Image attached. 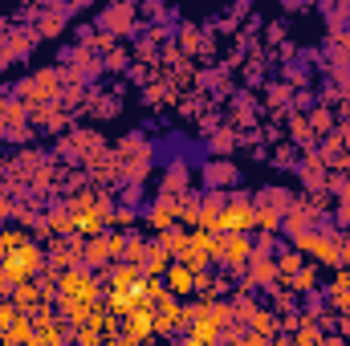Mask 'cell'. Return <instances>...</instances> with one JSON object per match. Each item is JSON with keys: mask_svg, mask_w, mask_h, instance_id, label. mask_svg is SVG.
Instances as JSON below:
<instances>
[{"mask_svg": "<svg viewBox=\"0 0 350 346\" xmlns=\"http://www.w3.org/2000/svg\"><path fill=\"white\" fill-rule=\"evenodd\" d=\"M12 306H16V314H29V318H33V314H37L41 306H49V302H45L41 285L29 281V285H16V289H12Z\"/></svg>", "mask_w": 350, "mask_h": 346, "instance_id": "cell-14", "label": "cell"}, {"mask_svg": "<svg viewBox=\"0 0 350 346\" xmlns=\"http://www.w3.org/2000/svg\"><path fill=\"white\" fill-rule=\"evenodd\" d=\"M175 346H196V343H187V338H179V343H175Z\"/></svg>", "mask_w": 350, "mask_h": 346, "instance_id": "cell-40", "label": "cell"}, {"mask_svg": "<svg viewBox=\"0 0 350 346\" xmlns=\"http://www.w3.org/2000/svg\"><path fill=\"white\" fill-rule=\"evenodd\" d=\"M66 343H70V326H66L62 318H53L49 326H41V330L33 334L29 346H66Z\"/></svg>", "mask_w": 350, "mask_h": 346, "instance_id": "cell-19", "label": "cell"}, {"mask_svg": "<svg viewBox=\"0 0 350 346\" xmlns=\"http://www.w3.org/2000/svg\"><path fill=\"white\" fill-rule=\"evenodd\" d=\"M102 281H98V273H90V269H66V273H57V297H66V302H78V306H102Z\"/></svg>", "mask_w": 350, "mask_h": 346, "instance_id": "cell-3", "label": "cell"}, {"mask_svg": "<svg viewBox=\"0 0 350 346\" xmlns=\"http://www.w3.org/2000/svg\"><path fill=\"white\" fill-rule=\"evenodd\" d=\"M33 334H37L33 318H29V314H16V318H12V326L4 330V343H8V346H29V343H33Z\"/></svg>", "mask_w": 350, "mask_h": 346, "instance_id": "cell-20", "label": "cell"}, {"mask_svg": "<svg viewBox=\"0 0 350 346\" xmlns=\"http://www.w3.org/2000/svg\"><path fill=\"white\" fill-rule=\"evenodd\" d=\"M245 273L249 277H245L241 289H269L273 293V285H277V265H273V257H253Z\"/></svg>", "mask_w": 350, "mask_h": 346, "instance_id": "cell-11", "label": "cell"}, {"mask_svg": "<svg viewBox=\"0 0 350 346\" xmlns=\"http://www.w3.org/2000/svg\"><path fill=\"white\" fill-rule=\"evenodd\" d=\"M147 277H143V269L139 265H126V261H114L110 269H106V277H102V289H139Z\"/></svg>", "mask_w": 350, "mask_h": 346, "instance_id": "cell-9", "label": "cell"}, {"mask_svg": "<svg viewBox=\"0 0 350 346\" xmlns=\"http://www.w3.org/2000/svg\"><path fill=\"white\" fill-rule=\"evenodd\" d=\"M277 285H281V281H277ZM293 310H297V293H293L289 285H281V289H277V297H273V314H281V318H285V314H293Z\"/></svg>", "mask_w": 350, "mask_h": 346, "instance_id": "cell-29", "label": "cell"}, {"mask_svg": "<svg viewBox=\"0 0 350 346\" xmlns=\"http://www.w3.org/2000/svg\"><path fill=\"white\" fill-rule=\"evenodd\" d=\"M249 330H253V334H261V338H269V343H273V338L281 334V322H277V314H273V310H261V306H257V314L249 318Z\"/></svg>", "mask_w": 350, "mask_h": 346, "instance_id": "cell-22", "label": "cell"}, {"mask_svg": "<svg viewBox=\"0 0 350 346\" xmlns=\"http://www.w3.org/2000/svg\"><path fill=\"white\" fill-rule=\"evenodd\" d=\"M187 237H191V232H183V228H172V232H159V245H163V249H167L175 261H179L183 253H187Z\"/></svg>", "mask_w": 350, "mask_h": 346, "instance_id": "cell-27", "label": "cell"}, {"mask_svg": "<svg viewBox=\"0 0 350 346\" xmlns=\"http://www.w3.org/2000/svg\"><path fill=\"white\" fill-rule=\"evenodd\" d=\"M187 330V314H183V302L175 297H163L155 306V338H175Z\"/></svg>", "mask_w": 350, "mask_h": 346, "instance_id": "cell-6", "label": "cell"}, {"mask_svg": "<svg viewBox=\"0 0 350 346\" xmlns=\"http://www.w3.org/2000/svg\"><path fill=\"white\" fill-rule=\"evenodd\" d=\"M326 302H330V310H334L338 318H350V289L334 293V297H326Z\"/></svg>", "mask_w": 350, "mask_h": 346, "instance_id": "cell-33", "label": "cell"}, {"mask_svg": "<svg viewBox=\"0 0 350 346\" xmlns=\"http://www.w3.org/2000/svg\"><path fill=\"white\" fill-rule=\"evenodd\" d=\"M273 346H293V338H273Z\"/></svg>", "mask_w": 350, "mask_h": 346, "instance_id": "cell-38", "label": "cell"}, {"mask_svg": "<svg viewBox=\"0 0 350 346\" xmlns=\"http://www.w3.org/2000/svg\"><path fill=\"white\" fill-rule=\"evenodd\" d=\"M342 289H350V269H347V265L326 281V297H334V293H342Z\"/></svg>", "mask_w": 350, "mask_h": 346, "instance_id": "cell-30", "label": "cell"}, {"mask_svg": "<svg viewBox=\"0 0 350 346\" xmlns=\"http://www.w3.org/2000/svg\"><path fill=\"white\" fill-rule=\"evenodd\" d=\"M224 204H228V191H208V196H200V232H216V220H220V212H224ZM220 237V232H216Z\"/></svg>", "mask_w": 350, "mask_h": 346, "instance_id": "cell-12", "label": "cell"}, {"mask_svg": "<svg viewBox=\"0 0 350 346\" xmlns=\"http://www.w3.org/2000/svg\"><path fill=\"white\" fill-rule=\"evenodd\" d=\"M241 346H273L269 343V338H261V334H253V330H249V334H245V343Z\"/></svg>", "mask_w": 350, "mask_h": 346, "instance_id": "cell-36", "label": "cell"}, {"mask_svg": "<svg viewBox=\"0 0 350 346\" xmlns=\"http://www.w3.org/2000/svg\"><path fill=\"white\" fill-rule=\"evenodd\" d=\"M126 237H131V232H122V228L106 232V241H110V257L114 261H122V253H126Z\"/></svg>", "mask_w": 350, "mask_h": 346, "instance_id": "cell-31", "label": "cell"}, {"mask_svg": "<svg viewBox=\"0 0 350 346\" xmlns=\"http://www.w3.org/2000/svg\"><path fill=\"white\" fill-rule=\"evenodd\" d=\"M281 285H289L293 293H306V297H310V293H314V289L322 285V277H318V265L310 261V265H306V269H301V273H297L293 281H281Z\"/></svg>", "mask_w": 350, "mask_h": 346, "instance_id": "cell-24", "label": "cell"}, {"mask_svg": "<svg viewBox=\"0 0 350 346\" xmlns=\"http://www.w3.org/2000/svg\"><path fill=\"white\" fill-rule=\"evenodd\" d=\"M289 245H293L301 257H310L318 269H322V265L342 269V232H334V228H310V232H297V237H289Z\"/></svg>", "mask_w": 350, "mask_h": 346, "instance_id": "cell-2", "label": "cell"}, {"mask_svg": "<svg viewBox=\"0 0 350 346\" xmlns=\"http://www.w3.org/2000/svg\"><path fill=\"white\" fill-rule=\"evenodd\" d=\"M12 318H16V306H12L8 297H0V334L12 326Z\"/></svg>", "mask_w": 350, "mask_h": 346, "instance_id": "cell-34", "label": "cell"}, {"mask_svg": "<svg viewBox=\"0 0 350 346\" xmlns=\"http://www.w3.org/2000/svg\"><path fill=\"white\" fill-rule=\"evenodd\" d=\"M273 265H277V281H293V277L306 269V257L289 245V249H281V253L273 257Z\"/></svg>", "mask_w": 350, "mask_h": 346, "instance_id": "cell-18", "label": "cell"}, {"mask_svg": "<svg viewBox=\"0 0 350 346\" xmlns=\"http://www.w3.org/2000/svg\"><path fill=\"white\" fill-rule=\"evenodd\" d=\"M163 285H167V293H172L175 302H183V297H196V273H191L183 261H172V269L163 273Z\"/></svg>", "mask_w": 350, "mask_h": 346, "instance_id": "cell-10", "label": "cell"}, {"mask_svg": "<svg viewBox=\"0 0 350 346\" xmlns=\"http://www.w3.org/2000/svg\"><path fill=\"white\" fill-rule=\"evenodd\" d=\"M183 338H187V343H196V346H220V343H224V330H220V326H212L208 318H200V322H191V326L183 330Z\"/></svg>", "mask_w": 350, "mask_h": 346, "instance_id": "cell-16", "label": "cell"}, {"mask_svg": "<svg viewBox=\"0 0 350 346\" xmlns=\"http://www.w3.org/2000/svg\"><path fill=\"white\" fill-rule=\"evenodd\" d=\"M322 343H326V330L301 310V314H297V330H293V346H322Z\"/></svg>", "mask_w": 350, "mask_h": 346, "instance_id": "cell-17", "label": "cell"}, {"mask_svg": "<svg viewBox=\"0 0 350 346\" xmlns=\"http://www.w3.org/2000/svg\"><path fill=\"white\" fill-rule=\"evenodd\" d=\"M172 261L175 257L159 245V241H151V253H147V261H143V277H147V281H163V273L172 269Z\"/></svg>", "mask_w": 350, "mask_h": 346, "instance_id": "cell-15", "label": "cell"}, {"mask_svg": "<svg viewBox=\"0 0 350 346\" xmlns=\"http://www.w3.org/2000/svg\"><path fill=\"white\" fill-rule=\"evenodd\" d=\"M187 183H191L187 163H172V168L163 172V196H187Z\"/></svg>", "mask_w": 350, "mask_h": 346, "instance_id": "cell-21", "label": "cell"}, {"mask_svg": "<svg viewBox=\"0 0 350 346\" xmlns=\"http://www.w3.org/2000/svg\"><path fill=\"white\" fill-rule=\"evenodd\" d=\"M347 269H350V261H347Z\"/></svg>", "mask_w": 350, "mask_h": 346, "instance_id": "cell-44", "label": "cell"}, {"mask_svg": "<svg viewBox=\"0 0 350 346\" xmlns=\"http://www.w3.org/2000/svg\"><path fill=\"white\" fill-rule=\"evenodd\" d=\"M118 343H122V338H106V343H102V346H118Z\"/></svg>", "mask_w": 350, "mask_h": 346, "instance_id": "cell-39", "label": "cell"}, {"mask_svg": "<svg viewBox=\"0 0 350 346\" xmlns=\"http://www.w3.org/2000/svg\"><path fill=\"white\" fill-rule=\"evenodd\" d=\"M147 253H151V241H147V237H139V232H131V237H126V253H122V261H126V265H139V269H143Z\"/></svg>", "mask_w": 350, "mask_h": 346, "instance_id": "cell-25", "label": "cell"}, {"mask_svg": "<svg viewBox=\"0 0 350 346\" xmlns=\"http://www.w3.org/2000/svg\"><path fill=\"white\" fill-rule=\"evenodd\" d=\"M8 257V245H4V232H0V261Z\"/></svg>", "mask_w": 350, "mask_h": 346, "instance_id": "cell-37", "label": "cell"}, {"mask_svg": "<svg viewBox=\"0 0 350 346\" xmlns=\"http://www.w3.org/2000/svg\"><path fill=\"white\" fill-rule=\"evenodd\" d=\"M249 261H253V237H249V232H232V237H224V261H220L224 269L245 273Z\"/></svg>", "mask_w": 350, "mask_h": 346, "instance_id": "cell-7", "label": "cell"}, {"mask_svg": "<svg viewBox=\"0 0 350 346\" xmlns=\"http://www.w3.org/2000/svg\"><path fill=\"white\" fill-rule=\"evenodd\" d=\"M147 224L159 228V232L179 228V196H163V191H159V200L147 208Z\"/></svg>", "mask_w": 350, "mask_h": 346, "instance_id": "cell-8", "label": "cell"}, {"mask_svg": "<svg viewBox=\"0 0 350 346\" xmlns=\"http://www.w3.org/2000/svg\"><path fill=\"white\" fill-rule=\"evenodd\" d=\"M257 204H261V208H277V212H289V208H293V200H289L285 187H265Z\"/></svg>", "mask_w": 350, "mask_h": 346, "instance_id": "cell-28", "label": "cell"}, {"mask_svg": "<svg viewBox=\"0 0 350 346\" xmlns=\"http://www.w3.org/2000/svg\"><path fill=\"white\" fill-rule=\"evenodd\" d=\"M118 338L122 343H135V346H147L155 338V306L147 302V306H139L135 314H126L122 322H118Z\"/></svg>", "mask_w": 350, "mask_h": 346, "instance_id": "cell-5", "label": "cell"}, {"mask_svg": "<svg viewBox=\"0 0 350 346\" xmlns=\"http://www.w3.org/2000/svg\"><path fill=\"white\" fill-rule=\"evenodd\" d=\"M135 220H139V216H135V212H131V208H122V212H114V216H110V224H118V228H122V232H126V228H131V224H135Z\"/></svg>", "mask_w": 350, "mask_h": 346, "instance_id": "cell-35", "label": "cell"}, {"mask_svg": "<svg viewBox=\"0 0 350 346\" xmlns=\"http://www.w3.org/2000/svg\"><path fill=\"white\" fill-rule=\"evenodd\" d=\"M216 232L220 237H232V232H257V200L253 196H241V191H228V204L216 220Z\"/></svg>", "mask_w": 350, "mask_h": 346, "instance_id": "cell-4", "label": "cell"}, {"mask_svg": "<svg viewBox=\"0 0 350 346\" xmlns=\"http://www.w3.org/2000/svg\"><path fill=\"white\" fill-rule=\"evenodd\" d=\"M179 224H187V228L200 224V196H196V191L179 196Z\"/></svg>", "mask_w": 350, "mask_h": 346, "instance_id": "cell-26", "label": "cell"}, {"mask_svg": "<svg viewBox=\"0 0 350 346\" xmlns=\"http://www.w3.org/2000/svg\"><path fill=\"white\" fill-rule=\"evenodd\" d=\"M237 179V168L232 163H204V183H208V191H220L224 183H232Z\"/></svg>", "mask_w": 350, "mask_h": 346, "instance_id": "cell-23", "label": "cell"}, {"mask_svg": "<svg viewBox=\"0 0 350 346\" xmlns=\"http://www.w3.org/2000/svg\"><path fill=\"white\" fill-rule=\"evenodd\" d=\"M0 343H4V334H0Z\"/></svg>", "mask_w": 350, "mask_h": 346, "instance_id": "cell-42", "label": "cell"}, {"mask_svg": "<svg viewBox=\"0 0 350 346\" xmlns=\"http://www.w3.org/2000/svg\"><path fill=\"white\" fill-rule=\"evenodd\" d=\"M0 346H8V343H0Z\"/></svg>", "mask_w": 350, "mask_h": 346, "instance_id": "cell-43", "label": "cell"}, {"mask_svg": "<svg viewBox=\"0 0 350 346\" xmlns=\"http://www.w3.org/2000/svg\"><path fill=\"white\" fill-rule=\"evenodd\" d=\"M0 232H4L8 253H12V249H21V245H29V232H25V228H0Z\"/></svg>", "mask_w": 350, "mask_h": 346, "instance_id": "cell-32", "label": "cell"}, {"mask_svg": "<svg viewBox=\"0 0 350 346\" xmlns=\"http://www.w3.org/2000/svg\"><path fill=\"white\" fill-rule=\"evenodd\" d=\"M110 265H114V257H110V241H106V232L82 245V269L98 273V269H110Z\"/></svg>", "mask_w": 350, "mask_h": 346, "instance_id": "cell-13", "label": "cell"}, {"mask_svg": "<svg viewBox=\"0 0 350 346\" xmlns=\"http://www.w3.org/2000/svg\"><path fill=\"white\" fill-rule=\"evenodd\" d=\"M45 269H49V265H45V249H41L37 241H29V245L12 249L8 257L0 261V297H8V302H12V289H16V285H29V281H37Z\"/></svg>", "mask_w": 350, "mask_h": 346, "instance_id": "cell-1", "label": "cell"}, {"mask_svg": "<svg viewBox=\"0 0 350 346\" xmlns=\"http://www.w3.org/2000/svg\"><path fill=\"white\" fill-rule=\"evenodd\" d=\"M118 346H135V343H118Z\"/></svg>", "mask_w": 350, "mask_h": 346, "instance_id": "cell-41", "label": "cell"}]
</instances>
